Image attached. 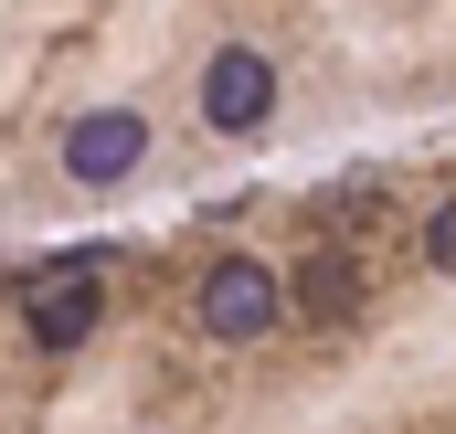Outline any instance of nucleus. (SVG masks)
<instances>
[{"label": "nucleus", "instance_id": "obj_1", "mask_svg": "<svg viewBox=\"0 0 456 434\" xmlns=\"http://www.w3.org/2000/svg\"><path fill=\"white\" fill-rule=\"evenodd\" d=\"M21 328H32L43 350H86V339L107 328V244H86V254L43 265V276H32V297H21Z\"/></svg>", "mask_w": 456, "mask_h": 434}, {"label": "nucleus", "instance_id": "obj_2", "mask_svg": "<svg viewBox=\"0 0 456 434\" xmlns=\"http://www.w3.org/2000/svg\"><path fill=\"white\" fill-rule=\"evenodd\" d=\"M276 318H287V276H276V265L224 254V265L202 276V328H213V339H233V350H244V339H265Z\"/></svg>", "mask_w": 456, "mask_h": 434}, {"label": "nucleus", "instance_id": "obj_3", "mask_svg": "<svg viewBox=\"0 0 456 434\" xmlns=\"http://www.w3.org/2000/svg\"><path fill=\"white\" fill-rule=\"evenodd\" d=\"M138 159H149V117H138V107H86L75 127H64V170H75L86 191L127 181Z\"/></svg>", "mask_w": 456, "mask_h": 434}, {"label": "nucleus", "instance_id": "obj_4", "mask_svg": "<svg viewBox=\"0 0 456 434\" xmlns=\"http://www.w3.org/2000/svg\"><path fill=\"white\" fill-rule=\"evenodd\" d=\"M202 117H213L224 138L265 127V117H276V64H265L255 43H224V53L202 64Z\"/></svg>", "mask_w": 456, "mask_h": 434}, {"label": "nucleus", "instance_id": "obj_5", "mask_svg": "<svg viewBox=\"0 0 456 434\" xmlns=\"http://www.w3.org/2000/svg\"><path fill=\"white\" fill-rule=\"evenodd\" d=\"M287 308H297L308 328H350V318H361V265H350L340 244H319V254L297 265V286H287Z\"/></svg>", "mask_w": 456, "mask_h": 434}, {"label": "nucleus", "instance_id": "obj_6", "mask_svg": "<svg viewBox=\"0 0 456 434\" xmlns=\"http://www.w3.org/2000/svg\"><path fill=\"white\" fill-rule=\"evenodd\" d=\"M382 213H393V181H330V191H308V233H361Z\"/></svg>", "mask_w": 456, "mask_h": 434}, {"label": "nucleus", "instance_id": "obj_7", "mask_svg": "<svg viewBox=\"0 0 456 434\" xmlns=\"http://www.w3.org/2000/svg\"><path fill=\"white\" fill-rule=\"evenodd\" d=\"M425 265H436V276H456V202H436V213H425Z\"/></svg>", "mask_w": 456, "mask_h": 434}]
</instances>
